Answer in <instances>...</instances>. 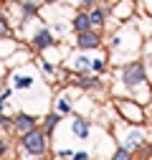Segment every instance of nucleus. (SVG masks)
<instances>
[{
	"label": "nucleus",
	"instance_id": "obj_18",
	"mask_svg": "<svg viewBox=\"0 0 152 160\" xmlns=\"http://www.w3.org/2000/svg\"><path fill=\"white\" fill-rule=\"evenodd\" d=\"M91 69H94V71H102V69H104V61H91Z\"/></svg>",
	"mask_w": 152,
	"mask_h": 160
},
{
	"label": "nucleus",
	"instance_id": "obj_19",
	"mask_svg": "<svg viewBox=\"0 0 152 160\" xmlns=\"http://www.w3.org/2000/svg\"><path fill=\"white\" fill-rule=\"evenodd\" d=\"M5 152H8V142H5L3 137H0V155H5Z\"/></svg>",
	"mask_w": 152,
	"mask_h": 160
},
{
	"label": "nucleus",
	"instance_id": "obj_20",
	"mask_svg": "<svg viewBox=\"0 0 152 160\" xmlns=\"http://www.w3.org/2000/svg\"><path fill=\"white\" fill-rule=\"evenodd\" d=\"M94 3H97V0H81V5H84V8H94Z\"/></svg>",
	"mask_w": 152,
	"mask_h": 160
},
{
	"label": "nucleus",
	"instance_id": "obj_6",
	"mask_svg": "<svg viewBox=\"0 0 152 160\" xmlns=\"http://www.w3.org/2000/svg\"><path fill=\"white\" fill-rule=\"evenodd\" d=\"M48 46H53V33L51 31H38L36 36H33V48L36 51H43V48H48Z\"/></svg>",
	"mask_w": 152,
	"mask_h": 160
},
{
	"label": "nucleus",
	"instance_id": "obj_21",
	"mask_svg": "<svg viewBox=\"0 0 152 160\" xmlns=\"http://www.w3.org/2000/svg\"><path fill=\"white\" fill-rule=\"evenodd\" d=\"M3 102H5V99H3V97H0V109H3ZM0 114H3V112H0Z\"/></svg>",
	"mask_w": 152,
	"mask_h": 160
},
{
	"label": "nucleus",
	"instance_id": "obj_8",
	"mask_svg": "<svg viewBox=\"0 0 152 160\" xmlns=\"http://www.w3.org/2000/svg\"><path fill=\"white\" fill-rule=\"evenodd\" d=\"M74 135L79 137V140H86L89 137V122H86L84 117H76L74 119Z\"/></svg>",
	"mask_w": 152,
	"mask_h": 160
},
{
	"label": "nucleus",
	"instance_id": "obj_3",
	"mask_svg": "<svg viewBox=\"0 0 152 160\" xmlns=\"http://www.w3.org/2000/svg\"><path fill=\"white\" fill-rule=\"evenodd\" d=\"M13 127H15V132H21V137H23V135H28V132L36 130V117L26 114V112H18L13 117Z\"/></svg>",
	"mask_w": 152,
	"mask_h": 160
},
{
	"label": "nucleus",
	"instance_id": "obj_17",
	"mask_svg": "<svg viewBox=\"0 0 152 160\" xmlns=\"http://www.w3.org/2000/svg\"><path fill=\"white\" fill-rule=\"evenodd\" d=\"M74 160H91V158H89V152H84V150H76V152H74Z\"/></svg>",
	"mask_w": 152,
	"mask_h": 160
},
{
	"label": "nucleus",
	"instance_id": "obj_15",
	"mask_svg": "<svg viewBox=\"0 0 152 160\" xmlns=\"http://www.w3.org/2000/svg\"><path fill=\"white\" fill-rule=\"evenodd\" d=\"M33 84V79H28V76H15V87L18 89H28Z\"/></svg>",
	"mask_w": 152,
	"mask_h": 160
},
{
	"label": "nucleus",
	"instance_id": "obj_9",
	"mask_svg": "<svg viewBox=\"0 0 152 160\" xmlns=\"http://www.w3.org/2000/svg\"><path fill=\"white\" fill-rule=\"evenodd\" d=\"M59 119H61V114L59 112H48L46 117H43V132L51 137V132H53V127L59 125Z\"/></svg>",
	"mask_w": 152,
	"mask_h": 160
},
{
	"label": "nucleus",
	"instance_id": "obj_11",
	"mask_svg": "<svg viewBox=\"0 0 152 160\" xmlns=\"http://www.w3.org/2000/svg\"><path fill=\"white\" fill-rule=\"evenodd\" d=\"M76 84L84 87V89H99V87H102L99 79H86V76H79V79H76Z\"/></svg>",
	"mask_w": 152,
	"mask_h": 160
},
{
	"label": "nucleus",
	"instance_id": "obj_4",
	"mask_svg": "<svg viewBox=\"0 0 152 160\" xmlns=\"http://www.w3.org/2000/svg\"><path fill=\"white\" fill-rule=\"evenodd\" d=\"M99 43H102L99 31H89V33H79L76 36V46H79L81 51H91V48H97Z\"/></svg>",
	"mask_w": 152,
	"mask_h": 160
},
{
	"label": "nucleus",
	"instance_id": "obj_7",
	"mask_svg": "<svg viewBox=\"0 0 152 160\" xmlns=\"http://www.w3.org/2000/svg\"><path fill=\"white\" fill-rule=\"evenodd\" d=\"M89 18H91V28H99V26H104V21L109 18V8L94 5V8L89 10Z\"/></svg>",
	"mask_w": 152,
	"mask_h": 160
},
{
	"label": "nucleus",
	"instance_id": "obj_2",
	"mask_svg": "<svg viewBox=\"0 0 152 160\" xmlns=\"http://www.w3.org/2000/svg\"><path fill=\"white\" fill-rule=\"evenodd\" d=\"M119 79L124 87H137V84H145L147 82V71H145V64L142 61H132V64H124L119 69Z\"/></svg>",
	"mask_w": 152,
	"mask_h": 160
},
{
	"label": "nucleus",
	"instance_id": "obj_14",
	"mask_svg": "<svg viewBox=\"0 0 152 160\" xmlns=\"http://www.w3.org/2000/svg\"><path fill=\"white\" fill-rule=\"evenodd\" d=\"M56 112H59V114H69L71 112V104L66 102V99H59V102H56Z\"/></svg>",
	"mask_w": 152,
	"mask_h": 160
},
{
	"label": "nucleus",
	"instance_id": "obj_5",
	"mask_svg": "<svg viewBox=\"0 0 152 160\" xmlns=\"http://www.w3.org/2000/svg\"><path fill=\"white\" fill-rule=\"evenodd\" d=\"M74 31H76V36L79 33H89V31H94L91 28V18H89V13H76L74 15Z\"/></svg>",
	"mask_w": 152,
	"mask_h": 160
},
{
	"label": "nucleus",
	"instance_id": "obj_16",
	"mask_svg": "<svg viewBox=\"0 0 152 160\" xmlns=\"http://www.w3.org/2000/svg\"><path fill=\"white\" fill-rule=\"evenodd\" d=\"M76 69H91V61H89V58L86 56H76Z\"/></svg>",
	"mask_w": 152,
	"mask_h": 160
},
{
	"label": "nucleus",
	"instance_id": "obj_13",
	"mask_svg": "<svg viewBox=\"0 0 152 160\" xmlns=\"http://www.w3.org/2000/svg\"><path fill=\"white\" fill-rule=\"evenodd\" d=\"M10 36V23H8V18L0 13V38H8Z\"/></svg>",
	"mask_w": 152,
	"mask_h": 160
},
{
	"label": "nucleus",
	"instance_id": "obj_22",
	"mask_svg": "<svg viewBox=\"0 0 152 160\" xmlns=\"http://www.w3.org/2000/svg\"><path fill=\"white\" fill-rule=\"evenodd\" d=\"M46 3H53V0H46Z\"/></svg>",
	"mask_w": 152,
	"mask_h": 160
},
{
	"label": "nucleus",
	"instance_id": "obj_10",
	"mask_svg": "<svg viewBox=\"0 0 152 160\" xmlns=\"http://www.w3.org/2000/svg\"><path fill=\"white\" fill-rule=\"evenodd\" d=\"M112 160H135V152H132L129 148H117L112 155Z\"/></svg>",
	"mask_w": 152,
	"mask_h": 160
},
{
	"label": "nucleus",
	"instance_id": "obj_1",
	"mask_svg": "<svg viewBox=\"0 0 152 160\" xmlns=\"http://www.w3.org/2000/svg\"><path fill=\"white\" fill-rule=\"evenodd\" d=\"M21 145L28 155H46L48 152V135L43 132V127H36L33 132L21 137Z\"/></svg>",
	"mask_w": 152,
	"mask_h": 160
},
{
	"label": "nucleus",
	"instance_id": "obj_12",
	"mask_svg": "<svg viewBox=\"0 0 152 160\" xmlns=\"http://www.w3.org/2000/svg\"><path fill=\"white\" fill-rule=\"evenodd\" d=\"M21 10H23V21H28V18L38 15V5H36V3H23Z\"/></svg>",
	"mask_w": 152,
	"mask_h": 160
}]
</instances>
